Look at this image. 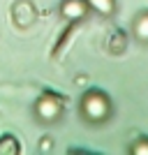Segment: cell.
Segmentation results:
<instances>
[{
    "label": "cell",
    "mask_w": 148,
    "mask_h": 155,
    "mask_svg": "<svg viewBox=\"0 0 148 155\" xmlns=\"http://www.w3.org/2000/svg\"><path fill=\"white\" fill-rule=\"evenodd\" d=\"M132 30H134V37L148 42V9L134 16V23H132Z\"/></svg>",
    "instance_id": "obj_4"
},
{
    "label": "cell",
    "mask_w": 148,
    "mask_h": 155,
    "mask_svg": "<svg viewBox=\"0 0 148 155\" xmlns=\"http://www.w3.org/2000/svg\"><path fill=\"white\" fill-rule=\"evenodd\" d=\"M86 5H88V9L102 14V16H111L116 12V0H86Z\"/></svg>",
    "instance_id": "obj_5"
},
{
    "label": "cell",
    "mask_w": 148,
    "mask_h": 155,
    "mask_svg": "<svg viewBox=\"0 0 148 155\" xmlns=\"http://www.w3.org/2000/svg\"><path fill=\"white\" fill-rule=\"evenodd\" d=\"M19 150H21V146H19V141H16L14 137H2V139H0V155H5V153L16 155Z\"/></svg>",
    "instance_id": "obj_6"
},
{
    "label": "cell",
    "mask_w": 148,
    "mask_h": 155,
    "mask_svg": "<svg viewBox=\"0 0 148 155\" xmlns=\"http://www.w3.org/2000/svg\"><path fill=\"white\" fill-rule=\"evenodd\" d=\"M60 114H63V100H60L56 93H44V95H39V100L35 102V116H37L42 123L58 120Z\"/></svg>",
    "instance_id": "obj_2"
},
{
    "label": "cell",
    "mask_w": 148,
    "mask_h": 155,
    "mask_svg": "<svg viewBox=\"0 0 148 155\" xmlns=\"http://www.w3.org/2000/svg\"><path fill=\"white\" fill-rule=\"evenodd\" d=\"M132 155H148V137H141V139H136L132 143V148H130Z\"/></svg>",
    "instance_id": "obj_7"
},
{
    "label": "cell",
    "mask_w": 148,
    "mask_h": 155,
    "mask_svg": "<svg viewBox=\"0 0 148 155\" xmlns=\"http://www.w3.org/2000/svg\"><path fill=\"white\" fill-rule=\"evenodd\" d=\"M81 114L90 123H104L111 116V100L102 91H88L81 100Z\"/></svg>",
    "instance_id": "obj_1"
},
{
    "label": "cell",
    "mask_w": 148,
    "mask_h": 155,
    "mask_svg": "<svg viewBox=\"0 0 148 155\" xmlns=\"http://www.w3.org/2000/svg\"><path fill=\"white\" fill-rule=\"evenodd\" d=\"M60 14L70 21H81L88 14V5H86V0H63L60 2Z\"/></svg>",
    "instance_id": "obj_3"
}]
</instances>
